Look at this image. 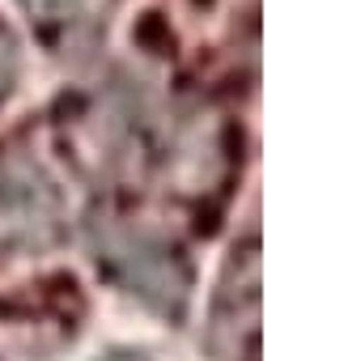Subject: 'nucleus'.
<instances>
[{"label": "nucleus", "instance_id": "f257e3e1", "mask_svg": "<svg viewBox=\"0 0 348 361\" xmlns=\"http://www.w3.org/2000/svg\"><path fill=\"white\" fill-rule=\"evenodd\" d=\"M98 264L111 268V276L144 298L149 306L166 310V314H179L187 302V268L179 259L166 238H157L153 230L140 226H106L98 234Z\"/></svg>", "mask_w": 348, "mask_h": 361}, {"label": "nucleus", "instance_id": "f03ea898", "mask_svg": "<svg viewBox=\"0 0 348 361\" xmlns=\"http://www.w3.org/2000/svg\"><path fill=\"white\" fill-rule=\"evenodd\" d=\"M60 226L56 183L39 170V161L22 153H0V243L39 247Z\"/></svg>", "mask_w": 348, "mask_h": 361}, {"label": "nucleus", "instance_id": "7ed1b4c3", "mask_svg": "<svg viewBox=\"0 0 348 361\" xmlns=\"http://www.w3.org/2000/svg\"><path fill=\"white\" fill-rule=\"evenodd\" d=\"M255 336H259V259L255 251H234L230 272L221 281V293L213 302V327L209 344L221 361L255 357Z\"/></svg>", "mask_w": 348, "mask_h": 361}, {"label": "nucleus", "instance_id": "20e7f679", "mask_svg": "<svg viewBox=\"0 0 348 361\" xmlns=\"http://www.w3.org/2000/svg\"><path fill=\"white\" fill-rule=\"evenodd\" d=\"M22 5L39 22V30H47V35H77V30H89L111 9V0H22Z\"/></svg>", "mask_w": 348, "mask_h": 361}, {"label": "nucleus", "instance_id": "39448f33", "mask_svg": "<svg viewBox=\"0 0 348 361\" xmlns=\"http://www.w3.org/2000/svg\"><path fill=\"white\" fill-rule=\"evenodd\" d=\"M13 77H18V43H13V35L5 26H0V98L9 94Z\"/></svg>", "mask_w": 348, "mask_h": 361}, {"label": "nucleus", "instance_id": "423d86ee", "mask_svg": "<svg viewBox=\"0 0 348 361\" xmlns=\"http://www.w3.org/2000/svg\"><path fill=\"white\" fill-rule=\"evenodd\" d=\"M106 361H144V357H140V353H111Z\"/></svg>", "mask_w": 348, "mask_h": 361}]
</instances>
